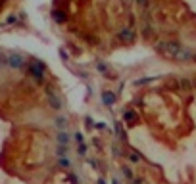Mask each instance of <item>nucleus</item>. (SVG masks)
Returning <instances> with one entry per match:
<instances>
[{
    "label": "nucleus",
    "mask_w": 196,
    "mask_h": 184,
    "mask_svg": "<svg viewBox=\"0 0 196 184\" xmlns=\"http://www.w3.org/2000/svg\"><path fill=\"white\" fill-rule=\"evenodd\" d=\"M8 61H10L12 67H21V65H23V58H21V56H14V54H12L10 58H8Z\"/></svg>",
    "instance_id": "nucleus-1"
},
{
    "label": "nucleus",
    "mask_w": 196,
    "mask_h": 184,
    "mask_svg": "<svg viewBox=\"0 0 196 184\" xmlns=\"http://www.w3.org/2000/svg\"><path fill=\"white\" fill-rule=\"evenodd\" d=\"M104 102H106V104H112V102H113V96H110V94H104Z\"/></svg>",
    "instance_id": "nucleus-2"
}]
</instances>
